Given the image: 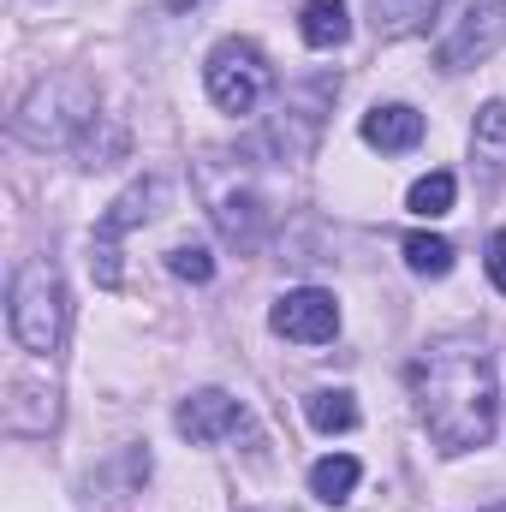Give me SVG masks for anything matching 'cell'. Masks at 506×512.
<instances>
[{"label":"cell","instance_id":"obj_4","mask_svg":"<svg viewBox=\"0 0 506 512\" xmlns=\"http://www.w3.org/2000/svg\"><path fill=\"white\" fill-rule=\"evenodd\" d=\"M203 84H209V102L221 114H251L256 102L274 90V66L268 54L245 42V36H227L209 48V66H203Z\"/></svg>","mask_w":506,"mask_h":512},{"label":"cell","instance_id":"obj_12","mask_svg":"<svg viewBox=\"0 0 506 512\" xmlns=\"http://www.w3.org/2000/svg\"><path fill=\"white\" fill-rule=\"evenodd\" d=\"M358 477H364V465H358L352 453H328V459L310 465V495H316L322 507H346L352 489H358Z\"/></svg>","mask_w":506,"mask_h":512},{"label":"cell","instance_id":"obj_6","mask_svg":"<svg viewBox=\"0 0 506 512\" xmlns=\"http://www.w3.org/2000/svg\"><path fill=\"white\" fill-rule=\"evenodd\" d=\"M506 42V0H465L453 30L441 36V66L447 72H465L477 60H489Z\"/></svg>","mask_w":506,"mask_h":512},{"label":"cell","instance_id":"obj_11","mask_svg":"<svg viewBox=\"0 0 506 512\" xmlns=\"http://www.w3.org/2000/svg\"><path fill=\"white\" fill-rule=\"evenodd\" d=\"M215 227H221V239H227V245L256 251V245H262V227H268V209L256 203L251 191H233V197H221V209H215Z\"/></svg>","mask_w":506,"mask_h":512},{"label":"cell","instance_id":"obj_1","mask_svg":"<svg viewBox=\"0 0 506 512\" xmlns=\"http://www.w3.org/2000/svg\"><path fill=\"white\" fill-rule=\"evenodd\" d=\"M411 393H417V411L447 459L489 447L495 417H501V393H495V364L483 346H471V340L429 346L411 364Z\"/></svg>","mask_w":506,"mask_h":512},{"label":"cell","instance_id":"obj_2","mask_svg":"<svg viewBox=\"0 0 506 512\" xmlns=\"http://www.w3.org/2000/svg\"><path fill=\"white\" fill-rule=\"evenodd\" d=\"M6 322H12V340L36 358L60 352V334H66V280L48 256H30L18 262L12 286H6Z\"/></svg>","mask_w":506,"mask_h":512},{"label":"cell","instance_id":"obj_15","mask_svg":"<svg viewBox=\"0 0 506 512\" xmlns=\"http://www.w3.org/2000/svg\"><path fill=\"white\" fill-rule=\"evenodd\" d=\"M304 417H310L322 435H346V429H358V399H352L346 387H316V393L304 399Z\"/></svg>","mask_w":506,"mask_h":512},{"label":"cell","instance_id":"obj_18","mask_svg":"<svg viewBox=\"0 0 506 512\" xmlns=\"http://www.w3.org/2000/svg\"><path fill=\"white\" fill-rule=\"evenodd\" d=\"M167 268H173L179 280H191V286H209V280H215V256L203 251V245H173V251H167Z\"/></svg>","mask_w":506,"mask_h":512},{"label":"cell","instance_id":"obj_16","mask_svg":"<svg viewBox=\"0 0 506 512\" xmlns=\"http://www.w3.org/2000/svg\"><path fill=\"white\" fill-rule=\"evenodd\" d=\"M405 268L423 274V280H447L453 274V245L441 233H411L405 239Z\"/></svg>","mask_w":506,"mask_h":512},{"label":"cell","instance_id":"obj_17","mask_svg":"<svg viewBox=\"0 0 506 512\" xmlns=\"http://www.w3.org/2000/svg\"><path fill=\"white\" fill-rule=\"evenodd\" d=\"M453 197H459V179H453V173H423V179L411 185L405 209H411V215H423V221H435V215H447V209H453Z\"/></svg>","mask_w":506,"mask_h":512},{"label":"cell","instance_id":"obj_5","mask_svg":"<svg viewBox=\"0 0 506 512\" xmlns=\"http://www.w3.org/2000/svg\"><path fill=\"white\" fill-rule=\"evenodd\" d=\"M161 197H167V185H161V179H137L131 191H120V197L108 203V215L96 221V256H90V262H96V280H102L108 292L120 286V239L155 215V203H161Z\"/></svg>","mask_w":506,"mask_h":512},{"label":"cell","instance_id":"obj_3","mask_svg":"<svg viewBox=\"0 0 506 512\" xmlns=\"http://www.w3.org/2000/svg\"><path fill=\"white\" fill-rule=\"evenodd\" d=\"M90 126H96V90L84 78H42L12 114V131L30 149H66Z\"/></svg>","mask_w":506,"mask_h":512},{"label":"cell","instance_id":"obj_9","mask_svg":"<svg viewBox=\"0 0 506 512\" xmlns=\"http://www.w3.org/2000/svg\"><path fill=\"white\" fill-rule=\"evenodd\" d=\"M364 143L381 149V155H405L423 143V114L405 108V102H387V108H370L364 114Z\"/></svg>","mask_w":506,"mask_h":512},{"label":"cell","instance_id":"obj_8","mask_svg":"<svg viewBox=\"0 0 506 512\" xmlns=\"http://www.w3.org/2000/svg\"><path fill=\"white\" fill-rule=\"evenodd\" d=\"M173 423H179V435H185L191 447H209V441L245 429V405H239L233 393H221V387H203V393H191V399L179 405Z\"/></svg>","mask_w":506,"mask_h":512},{"label":"cell","instance_id":"obj_7","mask_svg":"<svg viewBox=\"0 0 506 512\" xmlns=\"http://www.w3.org/2000/svg\"><path fill=\"white\" fill-rule=\"evenodd\" d=\"M268 328H274L280 340H298V346H328V340L340 334V304H334V292H322V286H298V292H286V298L268 310Z\"/></svg>","mask_w":506,"mask_h":512},{"label":"cell","instance_id":"obj_13","mask_svg":"<svg viewBox=\"0 0 506 512\" xmlns=\"http://www.w3.org/2000/svg\"><path fill=\"white\" fill-rule=\"evenodd\" d=\"M298 36H304L310 48H346V36H352L346 0H310L304 18H298Z\"/></svg>","mask_w":506,"mask_h":512},{"label":"cell","instance_id":"obj_19","mask_svg":"<svg viewBox=\"0 0 506 512\" xmlns=\"http://www.w3.org/2000/svg\"><path fill=\"white\" fill-rule=\"evenodd\" d=\"M489 280H495V286L506 292V227L495 233V239H489Z\"/></svg>","mask_w":506,"mask_h":512},{"label":"cell","instance_id":"obj_10","mask_svg":"<svg viewBox=\"0 0 506 512\" xmlns=\"http://www.w3.org/2000/svg\"><path fill=\"white\" fill-rule=\"evenodd\" d=\"M471 155H477V173L495 185L506 179V102L477 108V126H471Z\"/></svg>","mask_w":506,"mask_h":512},{"label":"cell","instance_id":"obj_14","mask_svg":"<svg viewBox=\"0 0 506 512\" xmlns=\"http://www.w3.org/2000/svg\"><path fill=\"white\" fill-rule=\"evenodd\" d=\"M435 6L441 0H370V30H376L381 42H399V36L423 30L435 18Z\"/></svg>","mask_w":506,"mask_h":512},{"label":"cell","instance_id":"obj_20","mask_svg":"<svg viewBox=\"0 0 506 512\" xmlns=\"http://www.w3.org/2000/svg\"><path fill=\"white\" fill-rule=\"evenodd\" d=\"M495 512H506V507H495Z\"/></svg>","mask_w":506,"mask_h":512}]
</instances>
